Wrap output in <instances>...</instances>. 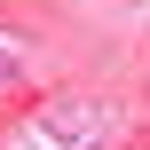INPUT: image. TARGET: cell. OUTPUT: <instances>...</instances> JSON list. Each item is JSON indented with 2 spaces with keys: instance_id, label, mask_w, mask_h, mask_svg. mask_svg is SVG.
I'll list each match as a JSON object with an SVG mask.
<instances>
[{
  "instance_id": "obj_1",
  "label": "cell",
  "mask_w": 150,
  "mask_h": 150,
  "mask_svg": "<svg viewBox=\"0 0 150 150\" xmlns=\"http://www.w3.org/2000/svg\"><path fill=\"white\" fill-rule=\"evenodd\" d=\"M16 79H24V55H16L8 40H0V87H16Z\"/></svg>"
}]
</instances>
